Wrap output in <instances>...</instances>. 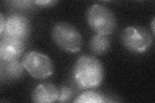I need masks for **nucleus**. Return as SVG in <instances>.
<instances>
[{
  "mask_svg": "<svg viewBox=\"0 0 155 103\" xmlns=\"http://www.w3.org/2000/svg\"><path fill=\"white\" fill-rule=\"evenodd\" d=\"M73 75L75 82L81 88H95L102 83L104 68L98 59L93 56L84 55L76 61Z\"/></svg>",
  "mask_w": 155,
  "mask_h": 103,
  "instance_id": "1",
  "label": "nucleus"
},
{
  "mask_svg": "<svg viewBox=\"0 0 155 103\" xmlns=\"http://www.w3.org/2000/svg\"><path fill=\"white\" fill-rule=\"evenodd\" d=\"M87 21L92 30L100 35H110L116 28V19L114 13L101 4H93L88 8Z\"/></svg>",
  "mask_w": 155,
  "mask_h": 103,
  "instance_id": "2",
  "label": "nucleus"
},
{
  "mask_svg": "<svg viewBox=\"0 0 155 103\" xmlns=\"http://www.w3.org/2000/svg\"><path fill=\"white\" fill-rule=\"evenodd\" d=\"M52 37L56 45L67 52L75 53L81 50V34L70 23L59 22L55 24L52 28Z\"/></svg>",
  "mask_w": 155,
  "mask_h": 103,
  "instance_id": "3",
  "label": "nucleus"
},
{
  "mask_svg": "<svg viewBox=\"0 0 155 103\" xmlns=\"http://www.w3.org/2000/svg\"><path fill=\"white\" fill-rule=\"evenodd\" d=\"M24 68L32 77L45 79L54 73V65L47 55L36 51L26 53L22 59Z\"/></svg>",
  "mask_w": 155,
  "mask_h": 103,
  "instance_id": "4",
  "label": "nucleus"
},
{
  "mask_svg": "<svg viewBox=\"0 0 155 103\" xmlns=\"http://www.w3.org/2000/svg\"><path fill=\"white\" fill-rule=\"evenodd\" d=\"M121 41L129 51L142 53L151 48L153 40L151 34L146 29L138 27H129L122 31Z\"/></svg>",
  "mask_w": 155,
  "mask_h": 103,
  "instance_id": "5",
  "label": "nucleus"
},
{
  "mask_svg": "<svg viewBox=\"0 0 155 103\" xmlns=\"http://www.w3.org/2000/svg\"><path fill=\"white\" fill-rule=\"evenodd\" d=\"M31 24L29 19L20 14H13L6 19L5 28L1 36H9L21 40H25L30 35Z\"/></svg>",
  "mask_w": 155,
  "mask_h": 103,
  "instance_id": "6",
  "label": "nucleus"
},
{
  "mask_svg": "<svg viewBox=\"0 0 155 103\" xmlns=\"http://www.w3.org/2000/svg\"><path fill=\"white\" fill-rule=\"evenodd\" d=\"M24 41L9 36L2 37L0 42V58L2 61L18 60L25 50Z\"/></svg>",
  "mask_w": 155,
  "mask_h": 103,
  "instance_id": "7",
  "label": "nucleus"
},
{
  "mask_svg": "<svg viewBox=\"0 0 155 103\" xmlns=\"http://www.w3.org/2000/svg\"><path fill=\"white\" fill-rule=\"evenodd\" d=\"M59 91L55 85L46 82L38 85L32 94L33 102L38 103L55 102L58 101Z\"/></svg>",
  "mask_w": 155,
  "mask_h": 103,
  "instance_id": "8",
  "label": "nucleus"
},
{
  "mask_svg": "<svg viewBox=\"0 0 155 103\" xmlns=\"http://www.w3.org/2000/svg\"><path fill=\"white\" fill-rule=\"evenodd\" d=\"M1 66V74L4 73L5 77L10 80H16L21 77L25 69L19 59L11 61H2Z\"/></svg>",
  "mask_w": 155,
  "mask_h": 103,
  "instance_id": "9",
  "label": "nucleus"
},
{
  "mask_svg": "<svg viewBox=\"0 0 155 103\" xmlns=\"http://www.w3.org/2000/svg\"><path fill=\"white\" fill-rule=\"evenodd\" d=\"M110 48V40L108 36L96 34L91 37L89 42V48L96 55H104Z\"/></svg>",
  "mask_w": 155,
  "mask_h": 103,
  "instance_id": "10",
  "label": "nucleus"
},
{
  "mask_svg": "<svg viewBox=\"0 0 155 103\" xmlns=\"http://www.w3.org/2000/svg\"><path fill=\"white\" fill-rule=\"evenodd\" d=\"M103 95L93 91H87L78 97L74 101L76 103H103L108 102Z\"/></svg>",
  "mask_w": 155,
  "mask_h": 103,
  "instance_id": "11",
  "label": "nucleus"
},
{
  "mask_svg": "<svg viewBox=\"0 0 155 103\" xmlns=\"http://www.w3.org/2000/svg\"><path fill=\"white\" fill-rule=\"evenodd\" d=\"M72 91L70 88L67 86H64L60 88L59 92V98L58 102H69L72 97Z\"/></svg>",
  "mask_w": 155,
  "mask_h": 103,
  "instance_id": "12",
  "label": "nucleus"
},
{
  "mask_svg": "<svg viewBox=\"0 0 155 103\" xmlns=\"http://www.w3.org/2000/svg\"><path fill=\"white\" fill-rule=\"evenodd\" d=\"M12 5L19 8H27L28 7H30L31 4L33 3L32 2L30 1H18V2H11Z\"/></svg>",
  "mask_w": 155,
  "mask_h": 103,
  "instance_id": "13",
  "label": "nucleus"
},
{
  "mask_svg": "<svg viewBox=\"0 0 155 103\" xmlns=\"http://www.w3.org/2000/svg\"><path fill=\"white\" fill-rule=\"evenodd\" d=\"M32 3L39 6L50 7L54 5L55 3H57V2L52 1V0H41V1H33Z\"/></svg>",
  "mask_w": 155,
  "mask_h": 103,
  "instance_id": "14",
  "label": "nucleus"
},
{
  "mask_svg": "<svg viewBox=\"0 0 155 103\" xmlns=\"http://www.w3.org/2000/svg\"><path fill=\"white\" fill-rule=\"evenodd\" d=\"M0 17H1V24H0V34L1 36L3 34L5 31V23H6V19L4 18L3 14H0Z\"/></svg>",
  "mask_w": 155,
  "mask_h": 103,
  "instance_id": "15",
  "label": "nucleus"
},
{
  "mask_svg": "<svg viewBox=\"0 0 155 103\" xmlns=\"http://www.w3.org/2000/svg\"><path fill=\"white\" fill-rule=\"evenodd\" d=\"M152 27H153V34H154V19H153V21Z\"/></svg>",
  "mask_w": 155,
  "mask_h": 103,
  "instance_id": "16",
  "label": "nucleus"
}]
</instances>
